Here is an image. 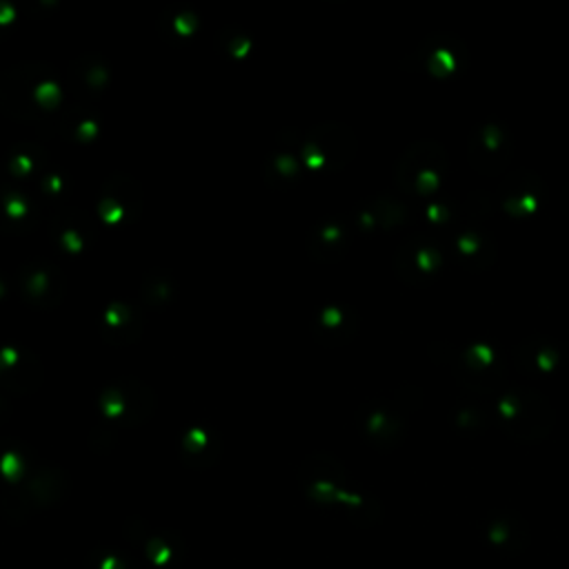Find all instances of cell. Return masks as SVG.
Returning <instances> with one entry per match:
<instances>
[{
	"instance_id": "1",
	"label": "cell",
	"mask_w": 569,
	"mask_h": 569,
	"mask_svg": "<svg viewBox=\"0 0 569 569\" xmlns=\"http://www.w3.org/2000/svg\"><path fill=\"white\" fill-rule=\"evenodd\" d=\"M434 145H427V156H416V152H407V156L400 163V174L398 181L407 192H414L416 196H427L431 194L438 183H440V172H443V156H429Z\"/></svg>"
},
{
	"instance_id": "2",
	"label": "cell",
	"mask_w": 569,
	"mask_h": 569,
	"mask_svg": "<svg viewBox=\"0 0 569 569\" xmlns=\"http://www.w3.org/2000/svg\"><path fill=\"white\" fill-rule=\"evenodd\" d=\"M509 141L505 139L502 130L496 125H482L469 141V161L480 172H498L507 165L509 159Z\"/></svg>"
},
{
	"instance_id": "3",
	"label": "cell",
	"mask_w": 569,
	"mask_h": 569,
	"mask_svg": "<svg viewBox=\"0 0 569 569\" xmlns=\"http://www.w3.org/2000/svg\"><path fill=\"white\" fill-rule=\"evenodd\" d=\"M527 174H518V176H511V181L518 185V190L507 181L502 185V192H500V199H502V205L509 214H534L536 207H538V201L542 196V190L538 185V181L534 179L529 187H525L527 183Z\"/></svg>"
},
{
	"instance_id": "4",
	"label": "cell",
	"mask_w": 569,
	"mask_h": 569,
	"mask_svg": "<svg viewBox=\"0 0 569 569\" xmlns=\"http://www.w3.org/2000/svg\"><path fill=\"white\" fill-rule=\"evenodd\" d=\"M405 254H407V261L400 263L398 267H405L409 272V278H416V276L427 278L443 265V252L429 241H418V245H407Z\"/></svg>"
},
{
	"instance_id": "5",
	"label": "cell",
	"mask_w": 569,
	"mask_h": 569,
	"mask_svg": "<svg viewBox=\"0 0 569 569\" xmlns=\"http://www.w3.org/2000/svg\"><path fill=\"white\" fill-rule=\"evenodd\" d=\"M431 74H438V77H445L449 72L456 70L458 61H460V52H451L447 45L445 50L443 48H436V50H427V54H423Z\"/></svg>"
},
{
	"instance_id": "6",
	"label": "cell",
	"mask_w": 569,
	"mask_h": 569,
	"mask_svg": "<svg viewBox=\"0 0 569 569\" xmlns=\"http://www.w3.org/2000/svg\"><path fill=\"white\" fill-rule=\"evenodd\" d=\"M562 212L569 216V185L562 192Z\"/></svg>"
}]
</instances>
